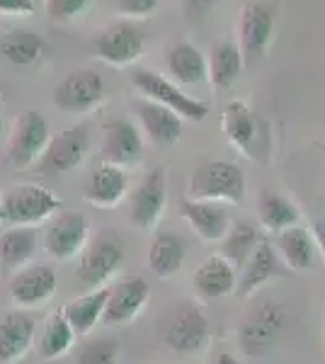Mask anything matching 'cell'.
Returning <instances> with one entry per match:
<instances>
[{
  "mask_svg": "<svg viewBox=\"0 0 325 364\" xmlns=\"http://www.w3.org/2000/svg\"><path fill=\"white\" fill-rule=\"evenodd\" d=\"M245 197V175L230 161H204L190 178V199L240 204Z\"/></svg>",
  "mask_w": 325,
  "mask_h": 364,
  "instance_id": "obj_1",
  "label": "cell"
},
{
  "mask_svg": "<svg viewBox=\"0 0 325 364\" xmlns=\"http://www.w3.org/2000/svg\"><path fill=\"white\" fill-rule=\"evenodd\" d=\"M289 314L279 301H262L240 323L238 348L247 357H267L275 350L282 331L287 328Z\"/></svg>",
  "mask_w": 325,
  "mask_h": 364,
  "instance_id": "obj_2",
  "label": "cell"
},
{
  "mask_svg": "<svg viewBox=\"0 0 325 364\" xmlns=\"http://www.w3.org/2000/svg\"><path fill=\"white\" fill-rule=\"evenodd\" d=\"M132 83L136 90L141 92V97L151 100V102H156V105H163V107L175 112L180 119L202 122L204 117L209 114V105L187 95V92H182L173 80L163 78V75L153 73L149 68H136L132 73Z\"/></svg>",
  "mask_w": 325,
  "mask_h": 364,
  "instance_id": "obj_3",
  "label": "cell"
},
{
  "mask_svg": "<svg viewBox=\"0 0 325 364\" xmlns=\"http://www.w3.org/2000/svg\"><path fill=\"white\" fill-rule=\"evenodd\" d=\"M211 338V326L204 311L194 304L185 301L177 304L163 318L161 326V340L170 350L182 352V355H192L206 348Z\"/></svg>",
  "mask_w": 325,
  "mask_h": 364,
  "instance_id": "obj_4",
  "label": "cell"
},
{
  "mask_svg": "<svg viewBox=\"0 0 325 364\" xmlns=\"http://www.w3.org/2000/svg\"><path fill=\"white\" fill-rule=\"evenodd\" d=\"M3 202V216L13 226H32L41 224L49 216H54L63 207L61 197H56L51 190L41 185H15L0 197Z\"/></svg>",
  "mask_w": 325,
  "mask_h": 364,
  "instance_id": "obj_5",
  "label": "cell"
},
{
  "mask_svg": "<svg viewBox=\"0 0 325 364\" xmlns=\"http://www.w3.org/2000/svg\"><path fill=\"white\" fill-rule=\"evenodd\" d=\"M87 149H90V132L85 124L70 127L66 132H61L58 136L49 139L44 154L34 166V173L39 175H58V173H70L85 161Z\"/></svg>",
  "mask_w": 325,
  "mask_h": 364,
  "instance_id": "obj_6",
  "label": "cell"
},
{
  "mask_svg": "<svg viewBox=\"0 0 325 364\" xmlns=\"http://www.w3.org/2000/svg\"><path fill=\"white\" fill-rule=\"evenodd\" d=\"M124 260V250L119 240L110 233L92 238L90 243L80 252V265H78V279L87 289H100L114 277Z\"/></svg>",
  "mask_w": 325,
  "mask_h": 364,
  "instance_id": "obj_7",
  "label": "cell"
},
{
  "mask_svg": "<svg viewBox=\"0 0 325 364\" xmlns=\"http://www.w3.org/2000/svg\"><path fill=\"white\" fill-rule=\"evenodd\" d=\"M49 124L39 112H25L15 122L13 136L8 146V166L13 170H25L37 166L49 144Z\"/></svg>",
  "mask_w": 325,
  "mask_h": 364,
  "instance_id": "obj_8",
  "label": "cell"
},
{
  "mask_svg": "<svg viewBox=\"0 0 325 364\" xmlns=\"http://www.w3.org/2000/svg\"><path fill=\"white\" fill-rule=\"evenodd\" d=\"M105 100L102 75L90 68L68 73L54 90V105L68 114H85Z\"/></svg>",
  "mask_w": 325,
  "mask_h": 364,
  "instance_id": "obj_9",
  "label": "cell"
},
{
  "mask_svg": "<svg viewBox=\"0 0 325 364\" xmlns=\"http://www.w3.org/2000/svg\"><path fill=\"white\" fill-rule=\"evenodd\" d=\"M272 32H275V8H272V3L247 0L243 10H240L238 22V49L243 54V61L260 58L267 51L272 42Z\"/></svg>",
  "mask_w": 325,
  "mask_h": 364,
  "instance_id": "obj_10",
  "label": "cell"
},
{
  "mask_svg": "<svg viewBox=\"0 0 325 364\" xmlns=\"http://www.w3.org/2000/svg\"><path fill=\"white\" fill-rule=\"evenodd\" d=\"M165 204H168V178L163 168H153L141 178L139 187L132 195L129 219L141 231H151L161 221Z\"/></svg>",
  "mask_w": 325,
  "mask_h": 364,
  "instance_id": "obj_11",
  "label": "cell"
},
{
  "mask_svg": "<svg viewBox=\"0 0 325 364\" xmlns=\"http://www.w3.org/2000/svg\"><path fill=\"white\" fill-rule=\"evenodd\" d=\"M144 29L136 27L134 22H114L100 32L95 39V54L110 66H129L144 54Z\"/></svg>",
  "mask_w": 325,
  "mask_h": 364,
  "instance_id": "obj_12",
  "label": "cell"
},
{
  "mask_svg": "<svg viewBox=\"0 0 325 364\" xmlns=\"http://www.w3.org/2000/svg\"><path fill=\"white\" fill-rule=\"evenodd\" d=\"M144 154V139L141 132L136 129L134 122L117 117L102 124V146H100V156L102 163L110 166H132Z\"/></svg>",
  "mask_w": 325,
  "mask_h": 364,
  "instance_id": "obj_13",
  "label": "cell"
},
{
  "mask_svg": "<svg viewBox=\"0 0 325 364\" xmlns=\"http://www.w3.org/2000/svg\"><path fill=\"white\" fill-rule=\"evenodd\" d=\"M149 296L151 287L144 277H124L114 287H110V299L102 314V323H107V326L132 323L149 304Z\"/></svg>",
  "mask_w": 325,
  "mask_h": 364,
  "instance_id": "obj_14",
  "label": "cell"
},
{
  "mask_svg": "<svg viewBox=\"0 0 325 364\" xmlns=\"http://www.w3.org/2000/svg\"><path fill=\"white\" fill-rule=\"evenodd\" d=\"M87 245V221L82 214H58L44 233V248L56 260H70Z\"/></svg>",
  "mask_w": 325,
  "mask_h": 364,
  "instance_id": "obj_15",
  "label": "cell"
},
{
  "mask_svg": "<svg viewBox=\"0 0 325 364\" xmlns=\"http://www.w3.org/2000/svg\"><path fill=\"white\" fill-rule=\"evenodd\" d=\"M37 336V316L29 311H10L0 318V362L13 364L25 357Z\"/></svg>",
  "mask_w": 325,
  "mask_h": 364,
  "instance_id": "obj_16",
  "label": "cell"
},
{
  "mask_svg": "<svg viewBox=\"0 0 325 364\" xmlns=\"http://www.w3.org/2000/svg\"><path fill=\"white\" fill-rule=\"evenodd\" d=\"M180 214L190 224L202 240H223L230 228V214L221 202H199L185 197L180 202Z\"/></svg>",
  "mask_w": 325,
  "mask_h": 364,
  "instance_id": "obj_17",
  "label": "cell"
},
{
  "mask_svg": "<svg viewBox=\"0 0 325 364\" xmlns=\"http://www.w3.org/2000/svg\"><path fill=\"white\" fill-rule=\"evenodd\" d=\"M56 272L49 265L25 267L10 279V296L17 306H39L49 301L56 291Z\"/></svg>",
  "mask_w": 325,
  "mask_h": 364,
  "instance_id": "obj_18",
  "label": "cell"
},
{
  "mask_svg": "<svg viewBox=\"0 0 325 364\" xmlns=\"http://www.w3.org/2000/svg\"><path fill=\"white\" fill-rule=\"evenodd\" d=\"M284 272L282 267V257L279 252L270 245V240L260 238L257 248L252 250L250 260L245 262L243 269H240V277L235 282V294L240 299L252 296V291H257L265 282H270L272 277Z\"/></svg>",
  "mask_w": 325,
  "mask_h": 364,
  "instance_id": "obj_19",
  "label": "cell"
},
{
  "mask_svg": "<svg viewBox=\"0 0 325 364\" xmlns=\"http://www.w3.org/2000/svg\"><path fill=\"white\" fill-rule=\"evenodd\" d=\"M127 190H129V175L124 173V168L100 163L85 182L82 197L92 207H114L117 202H122Z\"/></svg>",
  "mask_w": 325,
  "mask_h": 364,
  "instance_id": "obj_20",
  "label": "cell"
},
{
  "mask_svg": "<svg viewBox=\"0 0 325 364\" xmlns=\"http://www.w3.org/2000/svg\"><path fill=\"white\" fill-rule=\"evenodd\" d=\"M136 117L141 122V129L146 132L153 144L170 146L182 136V119L175 112H170L163 105H156L151 100H136L134 102Z\"/></svg>",
  "mask_w": 325,
  "mask_h": 364,
  "instance_id": "obj_21",
  "label": "cell"
},
{
  "mask_svg": "<svg viewBox=\"0 0 325 364\" xmlns=\"http://www.w3.org/2000/svg\"><path fill=\"white\" fill-rule=\"evenodd\" d=\"M194 287L204 299H223L235 291V282H238V272L230 265L226 257L211 255L194 269Z\"/></svg>",
  "mask_w": 325,
  "mask_h": 364,
  "instance_id": "obj_22",
  "label": "cell"
},
{
  "mask_svg": "<svg viewBox=\"0 0 325 364\" xmlns=\"http://www.w3.org/2000/svg\"><path fill=\"white\" fill-rule=\"evenodd\" d=\"M107 299H110V287H100V289H90L87 294L68 301L61 309L75 336H87L97 326V321H102Z\"/></svg>",
  "mask_w": 325,
  "mask_h": 364,
  "instance_id": "obj_23",
  "label": "cell"
},
{
  "mask_svg": "<svg viewBox=\"0 0 325 364\" xmlns=\"http://www.w3.org/2000/svg\"><path fill=\"white\" fill-rule=\"evenodd\" d=\"M185 255H187V248H185V243H182V238L170 231H161L151 240L146 262H149V269L156 277L165 279L180 272L182 265H185Z\"/></svg>",
  "mask_w": 325,
  "mask_h": 364,
  "instance_id": "obj_24",
  "label": "cell"
},
{
  "mask_svg": "<svg viewBox=\"0 0 325 364\" xmlns=\"http://www.w3.org/2000/svg\"><path fill=\"white\" fill-rule=\"evenodd\" d=\"M165 61H168L170 75H173L175 83H180V85H199L209 78L206 58L194 44L180 42V44L170 46Z\"/></svg>",
  "mask_w": 325,
  "mask_h": 364,
  "instance_id": "obj_25",
  "label": "cell"
},
{
  "mask_svg": "<svg viewBox=\"0 0 325 364\" xmlns=\"http://www.w3.org/2000/svg\"><path fill=\"white\" fill-rule=\"evenodd\" d=\"M223 132H226V139L240 151V154L252 156L255 136H257V119L245 102L233 100V102L226 105V112H223Z\"/></svg>",
  "mask_w": 325,
  "mask_h": 364,
  "instance_id": "obj_26",
  "label": "cell"
},
{
  "mask_svg": "<svg viewBox=\"0 0 325 364\" xmlns=\"http://www.w3.org/2000/svg\"><path fill=\"white\" fill-rule=\"evenodd\" d=\"M277 252L282 262L294 269H311L316 265V243L313 236L299 224L277 233Z\"/></svg>",
  "mask_w": 325,
  "mask_h": 364,
  "instance_id": "obj_27",
  "label": "cell"
},
{
  "mask_svg": "<svg viewBox=\"0 0 325 364\" xmlns=\"http://www.w3.org/2000/svg\"><path fill=\"white\" fill-rule=\"evenodd\" d=\"M243 54H240L238 44L221 42L211 49V56L206 61L209 66V80L216 90H228L230 85L238 80L240 70H243Z\"/></svg>",
  "mask_w": 325,
  "mask_h": 364,
  "instance_id": "obj_28",
  "label": "cell"
},
{
  "mask_svg": "<svg viewBox=\"0 0 325 364\" xmlns=\"http://www.w3.org/2000/svg\"><path fill=\"white\" fill-rule=\"evenodd\" d=\"M37 252V233L32 228H10L0 236V265L5 272L25 267Z\"/></svg>",
  "mask_w": 325,
  "mask_h": 364,
  "instance_id": "obj_29",
  "label": "cell"
},
{
  "mask_svg": "<svg viewBox=\"0 0 325 364\" xmlns=\"http://www.w3.org/2000/svg\"><path fill=\"white\" fill-rule=\"evenodd\" d=\"M257 219L267 231L282 233L299 224V209L279 192L262 190L257 197Z\"/></svg>",
  "mask_w": 325,
  "mask_h": 364,
  "instance_id": "obj_30",
  "label": "cell"
},
{
  "mask_svg": "<svg viewBox=\"0 0 325 364\" xmlns=\"http://www.w3.org/2000/svg\"><path fill=\"white\" fill-rule=\"evenodd\" d=\"M257 243H260V233H257V228L252 226V221L240 219V221H235V224H230L228 233L223 236L221 257H226L230 265L235 267V272H238V269H243L245 262L250 260Z\"/></svg>",
  "mask_w": 325,
  "mask_h": 364,
  "instance_id": "obj_31",
  "label": "cell"
},
{
  "mask_svg": "<svg viewBox=\"0 0 325 364\" xmlns=\"http://www.w3.org/2000/svg\"><path fill=\"white\" fill-rule=\"evenodd\" d=\"M75 340V333L70 328V323L66 321L63 311H54L49 316V321L44 323V331H41L39 338V357L41 360H58L70 350Z\"/></svg>",
  "mask_w": 325,
  "mask_h": 364,
  "instance_id": "obj_32",
  "label": "cell"
},
{
  "mask_svg": "<svg viewBox=\"0 0 325 364\" xmlns=\"http://www.w3.org/2000/svg\"><path fill=\"white\" fill-rule=\"evenodd\" d=\"M44 42L32 29H10L0 42V54L15 66H29L41 56Z\"/></svg>",
  "mask_w": 325,
  "mask_h": 364,
  "instance_id": "obj_33",
  "label": "cell"
},
{
  "mask_svg": "<svg viewBox=\"0 0 325 364\" xmlns=\"http://www.w3.org/2000/svg\"><path fill=\"white\" fill-rule=\"evenodd\" d=\"M122 343L117 338H97L82 345L78 352V364H119Z\"/></svg>",
  "mask_w": 325,
  "mask_h": 364,
  "instance_id": "obj_34",
  "label": "cell"
},
{
  "mask_svg": "<svg viewBox=\"0 0 325 364\" xmlns=\"http://www.w3.org/2000/svg\"><path fill=\"white\" fill-rule=\"evenodd\" d=\"M92 0H46V15L56 22L75 20L90 8Z\"/></svg>",
  "mask_w": 325,
  "mask_h": 364,
  "instance_id": "obj_35",
  "label": "cell"
},
{
  "mask_svg": "<svg viewBox=\"0 0 325 364\" xmlns=\"http://www.w3.org/2000/svg\"><path fill=\"white\" fill-rule=\"evenodd\" d=\"M158 0H119V10L132 17H149L156 10Z\"/></svg>",
  "mask_w": 325,
  "mask_h": 364,
  "instance_id": "obj_36",
  "label": "cell"
},
{
  "mask_svg": "<svg viewBox=\"0 0 325 364\" xmlns=\"http://www.w3.org/2000/svg\"><path fill=\"white\" fill-rule=\"evenodd\" d=\"M34 10V0H0V13L5 15H29Z\"/></svg>",
  "mask_w": 325,
  "mask_h": 364,
  "instance_id": "obj_37",
  "label": "cell"
},
{
  "mask_svg": "<svg viewBox=\"0 0 325 364\" xmlns=\"http://www.w3.org/2000/svg\"><path fill=\"white\" fill-rule=\"evenodd\" d=\"M313 243H316V248L321 250L325 257V216L313 221Z\"/></svg>",
  "mask_w": 325,
  "mask_h": 364,
  "instance_id": "obj_38",
  "label": "cell"
},
{
  "mask_svg": "<svg viewBox=\"0 0 325 364\" xmlns=\"http://www.w3.org/2000/svg\"><path fill=\"white\" fill-rule=\"evenodd\" d=\"M218 0H187V8L192 10V13H206L209 8H214Z\"/></svg>",
  "mask_w": 325,
  "mask_h": 364,
  "instance_id": "obj_39",
  "label": "cell"
},
{
  "mask_svg": "<svg viewBox=\"0 0 325 364\" xmlns=\"http://www.w3.org/2000/svg\"><path fill=\"white\" fill-rule=\"evenodd\" d=\"M206 364H240L238 360H235L233 355H230V352H226V350H221V352H216L214 357H211L209 362Z\"/></svg>",
  "mask_w": 325,
  "mask_h": 364,
  "instance_id": "obj_40",
  "label": "cell"
},
{
  "mask_svg": "<svg viewBox=\"0 0 325 364\" xmlns=\"http://www.w3.org/2000/svg\"><path fill=\"white\" fill-rule=\"evenodd\" d=\"M13 364H34V362H27V360H17V362H13Z\"/></svg>",
  "mask_w": 325,
  "mask_h": 364,
  "instance_id": "obj_41",
  "label": "cell"
},
{
  "mask_svg": "<svg viewBox=\"0 0 325 364\" xmlns=\"http://www.w3.org/2000/svg\"><path fill=\"white\" fill-rule=\"evenodd\" d=\"M0 221H5V216H3V202H0Z\"/></svg>",
  "mask_w": 325,
  "mask_h": 364,
  "instance_id": "obj_42",
  "label": "cell"
},
{
  "mask_svg": "<svg viewBox=\"0 0 325 364\" xmlns=\"http://www.w3.org/2000/svg\"><path fill=\"white\" fill-rule=\"evenodd\" d=\"M0 109H3V102H0Z\"/></svg>",
  "mask_w": 325,
  "mask_h": 364,
  "instance_id": "obj_43",
  "label": "cell"
},
{
  "mask_svg": "<svg viewBox=\"0 0 325 364\" xmlns=\"http://www.w3.org/2000/svg\"><path fill=\"white\" fill-rule=\"evenodd\" d=\"M34 3H37V0H34Z\"/></svg>",
  "mask_w": 325,
  "mask_h": 364,
  "instance_id": "obj_44",
  "label": "cell"
}]
</instances>
